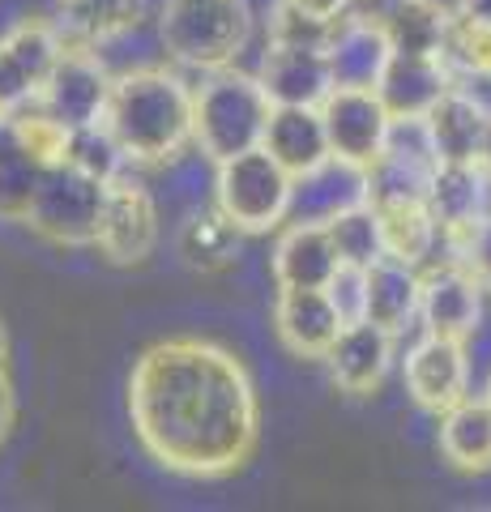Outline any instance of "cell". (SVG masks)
<instances>
[{"mask_svg": "<svg viewBox=\"0 0 491 512\" xmlns=\"http://www.w3.org/2000/svg\"><path fill=\"white\" fill-rule=\"evenodd\" d=\"M129 419L141 448L171 474L227 478L261 440L248 367L201 338H167L133 363Z\"/></svg>", "mask_w": 491, "mask_h": 512, "instance_id": "1", "label": "cell"}, {"mask_svg": "<svg viewBox=\"0 0 491 512\" xmlns=\"http://www.w3.org/2000/svg\"><path fill=\"white\" fill-rule=\"evenodd\" d=\"M103 120L129 154V163H171L184 154V146H193V90L163 64L120 73Z\"/></svg>", "mask_w": 491, "mask_h": 512, "instance_id": "2", "label": "cell"}, {"mask_svg": "<svg viewBox=\"0 0 491 512\" xmlns=\"http://www.w3.org/2000/svg\"><path fill=\"white\" fill-rule=\"evenodd\" d=\"M269 116H274V103H269L261 77L218 69L201 90H193V146L210 154L214 163L257 150L265 146Z\"/></svg>", "mask_w": 491, "mask_h": 512, "instance_id": "3", "label": "cell"}, {"mask_svg": "<svg viewBox=\"0 0 491 512\" xmlns=\"http://www.w3.org/2000/svg\"><path fill=\"white\" fill-rule=\"evenodd\" d=\"M252 13L240 0H167L158 9V43L184 69L218 73L248 47Z\"/></svg>", "mask_w": 491, "mask_h": 512, "instance_id": "4", "label": "cell"}, {"mask_svg": "<svg viewBox=\"0 0 491 512\" xmlns=\"http://www.w3.org/2000/svg\"><path fill=\"white\" fill-rule=\"evenodd\" d=\"M295 175L278 163L265 146L223 158L214 171V205L248 235L278 231L291 210Z\"/></svg>", "mask_w": 491, "mask_h": 512, "instance_id": "5", "label": "cell"}, {"mask_svg": "<svg viewBox=\"0 0 491 512\" xmlns=\"http://www.w3.org/2000/svg\"><path fill=\"white\" fill-rule=\"evenodd\" d=\"M107 205V184L77 171L73 163H52L30 201L26 227L56 248H90L99 239V218Z\"/></svg>", "mask_w": 491, "mask_h": 512, "instance_id": "6", "label": "cell"}, {"mask_svg": "<svg viewBox=\"0 0 491 512\" xmlns=\"http://www.w3.org/2000/svg\"><path fill=\"white\" fill-rule=\"evenodd\" d=\"M116 73L99 60V52L86 43H69L65 56L56 60L52 77L39 90V107L56 116L65 128H86L107 116V99H112Z\"/></svg>", "mask_w": 491, "mask_h": 512, "instance_id": "7", "label": "cell"}, {"mask_svg": "<svg viewBox=\"0 0 491 512\" xmlns=\"http://www.w3.org/2000/svg\"><path fill=\"white\" fill-rule=\"evenodd\" d=\"M65 30L26 18L0 39V111H18L39 99L43 82L52 77L56 60L65 56Z\"/></svg>", "mask_w": 491, "mask_h": 512, "instance_id": "8", "label": "cell"}, {"mask_svg": "<svg viewBox=\"0 0 491 512\" xmlns=\"http://www.w3.org/2000/svg\"><path fill=\"white\" fill-rule=\"evenodd\" d=\"M158 244V205L150 188L137 180L133 171H124L120 180L107 184V205L99 218V248L112 265H141Z\"/></svg>", "mask_w": 491, "mask_h": 512, "instance_id": "9", "label": "cell"}, {"mask_svg": "<svg viewBox=\"0 0 491 512\" xmlns=\"http://www.w3.org/2000/svg\"><path fill=\"white\" fill-rule=\"evenodd\" d=\"M368 201H372L368 167L329 154L325 163L295 175L287 222H316V227H325V222H334L338 214L355 210V205H368ZM287 222H282V227H287Z\"/></svg>", "mask_w": 491, "mask_h": 512, "instance_id": "10", "label": "cell"}, {"mask_svg": "<svg viewBox=\"0 0 491 512\" xmlns=\"http://www.w3.org/2000/svg\"><path fill=\"white\" fill-rule=\"evenodd\" d=\"M321 120L329 133V150L338 158H351L359 167H372L389 137V107L380 103L376 90H342L334 86L321 103Z\"/></svg>", "mask_w": 491, "mask_h": 512, "instance_id": "11", "label": "cell"}, {"mask_svg": "<svg viewBox=\"0 0 491 512\" xmlns=\"http://www.w3.org/2000/svg\"><path fill=\"white\" fill-rule=\"evenodd\" d=\"M470 359L466 346L457 338H440V333H423L406 355V389L415 406L427 414H445L466 397Z\"/></svg>", "mask_w": 491, "mask_h": 512, "instance_id": "12", "label": "cell"}, {"mask_svg": "<svg viewBox=\"0 0 491 512\" xmlns=\"http://www.w3.org/2000/svg\"><path fill=\"white\" fill-rule=\"evenodd\" d=\"M261 86L274 107H321L334 90V73H329V56L325 47H308V43H274L261 60Z\"/></svg>", "mask_w": 491, "mask_h": 512, "instance_id": "13", "label": "cell"}, {"mask_svg": "<svg viewBox=\"0 0 491 512\" xmlns=\"http://www.w3.org/2000/svg\"><path fill=\"white\" fill-rule=\"evenodd\" d=\"M419 316H423L427 333L466 342L470 333L479 329V316H483V282L457 261L445 269H432V274H423Z\"/></svg>", "mask_w": 491, "mask_h": 512, "instance_id": "14", "label": "cell"}, {"mask_svg": "<svg viewBox=\"0 0 491 512\" xmlns=\"http://www.w3.org/2000/svg\"><path fill=\"white\" fill-rule=\"evenodd\" d=\"M329 73H334V86L342 90H376L380 77H385L389 60H393V43L385 35L380 22L368 18H338L334 35H329Z\"/></svg>", "mask_w": 491, "mask_h": 512, "instance_id": "15", "label": "cell"}, {"mask_svg": "<svg viewBox=\"0 0 491 512\" xmlns=\"http://www.w3.org/2000/svg\"><path fill=\"white\" fill-rule=\"evenodd\" d=\"M342 256L329 227L316 222H287L274 244V282L278 291H325L338 274Z\"/></svg>", "mask_w": 491, "mask_h": 512, "instance_id": "16", "label": "cell"}, {"mask_svg": "<svg viewBox=\"0 0 491 512\" xmlns=\"http://www.w3.org/2000/svg\"><path fill=\"white\" fill-rule=\"evenodd\" d=\"M389 359H393V333L380 329L368 316L342 325L338 342L329 346V355H325L334 384L342 393H355V397L380 389V380L389 372Z\"/></svg>", "mask_w": 491, "mask_h": 512, "instance_id": "17", "label": "cell"}, {"mask_svg": "<svg viewBox=\"0 0 491 512\" xmlns=\"http://www.w3.org/2000/svg\"><path fill=\"white\" fill-rule=\"evenodd\" d=\"M342 312L325 291H278L274 303V329L282 346L299 359H325L329 346L342 333Z\"/></svg>", "mask_w": 491, "mask_h": 512, "instance_id": "18", "label": "cell"}, {"mask_svg": "<svg viewBox=\"0 0 491 512\" xmlns=\"http://www.w3.org/2000/svg\"><path fill=\"white\" fill-rule=\"evenodd\" d=\"M453 90V69L445 56H398L393 52L385 77H380V103L389 107L393 120L427 116L445 94Z\"/></svg>", "mask_w": 491, "mask_h": 512, "instance_id": "19", "label": "cell"}, {"mask_svg": "<svg viewBox=\"0 0 491 512\" xmlns=\"http://www.w3.org/2000/svg\"><path fill=\"white\" fill-rule=\"evenodd\" d=\"M244 227H235V222L218 210H188L180 231H176V252L188 269H197V274H223L240 261L244 252Z\"/></svg>", "mask_w": 491, "mask_h": 512, "instance_id": "20", "label": "cell"}, {"mask_svg": "<svg viewBox=\"0 0 491 512\" xmlns=\"http://www.w3.org/2000/svg\"><path fill=\"white\" fill-rule=\"evenodd\" d=\"M423 120H427V133H432L440 163H479L483 158L491 116L470 99V94H462L453 86Z\"/></svg>", "mask_w": 491, "mask_h": 512, "instance_id": "21", "label": "cell"}, {"mask_svg": "<svg viewBox=\"0 0 491 512\" xmlns=\"http://www.w3.org/2000/svg\"><path fill=\"white\" fill-rule=\"evenodd\" d=\"M423 303V274L419 265H406L398 256H380L368 265V320L380 329L398 333L419 316Z\"/></svg>", "mask_w": 491, "mask_h": 512, "instance_id": "22", "label": "cell"}, {"mask_svg": "<svg viewBox=\"0 0 491 512\" xmlns=\"http://www.w3.org/2000/svg\"><path fill=\"white\" fill-rule=\"evenodd\" d=\"M265 150L274 154L291 175L325 163L334 150H329L321 107H274L269 128H265Z\"/></svg>", "mask_w": 491, "mask_h": 512, "instance_id": "23", "label": "cell"}, {"mask_svg": "<svg viewBox=\"0 0 491 512\" xmlns=\"http://www.w3.org/2000/svg\"><path fill=\"white\" fill-rule=\"evenodd\" d=\"M440 453L462 474L491 470V402L487 397H462L453 410L440 414Z\"/></svg>", "mask_w": 491, "mask_h": 512, "instance_id": "24", "label": "cell"}, {"mask_svg": "<svg viewBox=\"0 0 491 512\" xmlns=\"http://www.w3.org/2000/svg\"><path fill=\"white\" fill-rule=\"evenodd\" d=\"M380 26L398 56H445L453 18L440 0H402Z\"/></svg>", "mask_w": 491, "mask_h": 512, "instance_id": "25", "label": "cell"}, {"mask_svg": "<svg viewBox=\"0 0 491 512\" xmlns=\"http://www.w3.org/2000/svg\"><path fill=\"white\" fill-rule=\"evenodd\" d=\"M146 18V0H60V30L69 43H103Z\"/></svg>", "mask_w": 491, "mask_h": 512, "instance_id": "26", "label": "cell"}, {"mask_svg": "<svg viewBox=\"0 0 491 512\" xmlns=\"http://www.w3.org/2000/svg\"><path fill=\"white\" fill-rule=\"evenodd\" d=\"M380 214V231H385V252L398 256L406 265H423L432 256L436 239L445 235L440 222L427 210V201H393V205H376Z\"/></svg>", "mask_w": 491, "mask_h": 512, "instance_id": "27", "label": "cell"}, {"mask_svg": "<svg viewBox=\"0 0 491 512\" xmlns=\"http://www.w3.org/2000/svg\"><path fill=\"white\" fill-rule=\"evenodd\" d=\"M47 163L35 158L13 133L0 137V218L5 222H26L30 201L43 184Z\"/></svg>", "mask_w": 491, "mask_h": 512, "instance_id": "28", "label": "cell"}, {"mask_svg": "<svg viewBox=\"0 0 491 512\" xmlns=\"http://www.w3.org/2000/svg\"><path fill=\"white\" fill-rule=\"evenodd\" d=\"M65 163H73L77 171H86V175H94V180H103V184L120 180V175L133 167L129 154H124V146L116 141V133L107 128V120L86 124V128H73Z\"/></svg>", "mask_w": 491, "mask_h": 512, "instance_id": "29", "label": "cell"}, {"mask_svg": "<svg viewBox=\"0 0 491 512\" xmlns=\"http://www.w3.org/2000/svg\"><path fill=\"white\" fill-rule=\"evenodd\" d=\"M329 235H334V248L346 265H363L368 269L372 261L385 256V231H380V214L376 205H355V210L338 214L334 222H325Z\"/></svg>", "mask_w": 491, "mask_h": 512, "instance_id": "30", "label": "cell"}, {"mask_svg": "<svg viewBox=\"0 0 491 512\" xmlns=\"http://www.w3.org/2000/svg\"><path fill=\"white\" fill-rule=\"evenodd\" d=\"M9 133L18 137L35 158H43V163L52 167V163H65L73 128H65L56 116H47L39 103H26V107H18V111L9 116Z\"/></svg>", "mask_w": 491, "mask_h": 512, "instance_id": "31", "label": "cell"}, {"mask_svg": "<svg viewBox=\"0 0 491 512\" xmlns=\"http://www.w3.org/2000/svg\"><path fill=\"white\" fill-rule=\"evenodd\" d=\"M325 295L334 299V308L342 312V320L351 325V320H363L368 316V269L363 265H338V274L329 278Z\"/></svg>", "mask_w": 491, "mask_h": 512, "instance_id": "32", "label": "cell"}, {"mask_svg": "<svg viewBox=\"0 0 491 512\" xmlns=\"http://www.w3.org/2000/svg\"><path fill=\"white\" fill-rule=\"evenodd\" d=\"M453 239V252H457V265H466L474 278L483 286H491V218L474 222L470 231L462 235H449Z\"/></svg>", "mask_w": 491, "mask_h": 512, "instance_id": "33", "label": "cell"}, {"mask_svg": "<svg viewBox=\"0 0 491 512\" xmlns=\"http://www.w3.org/2000/svg\"><path fill=\"white\" fill-rule=\"evenodd\" d=\"M295 5H299V9H308V13H316V18L338 22V18H346V13H355L359 0H295Z\"/></svg>", "mask_w": 491, "mask_h": 512, "instance_id": "34", "label": "cell"}, {"mask_svg": "<svg viewBox=\"0 0 491 512\" xmlns=\"http://www.w3.org/2000/svg\"><path fill=\"white\" fill-rule=\"evenodd\" d=\"M398 5H402V0H359V5H355V13H351V18L385 22V18H389V13H393V9H398Z\"/></svg>", "mask_w": 491, "mask_h": 512, "instance_id": "35", "label": "cell"}, {"mask_svg": "<svg viewBox=\"0 0 491 512\" xmlns=\"http://www.w3.org/2000/svg\"><path fill=\"white\" fill-rule=\"evenodd\" d=\"M13 427V384H9V372H0V444H5Z\"/></svg>", "mask_w": 491, "mask_h": 512, "instance_id": "36", "label": "cell"}, {"mask_svg": "<svg viewBox=\"0 0 491 512\" xmlns=\"http://www.w3.org/2000/svg\"><path fill=\"white\" fill-rule=\"evenodd\" d=\"M240 5L252 13V22H265V26H269V22L278 18V9L287 5V0H240Z\"/></svg>", "mask_w": 491, "mask_h": 512, "instance_id": "37", "label": "cell"}, {"mask_svg": "<svg viewBox=\"0 0 491 512\" xmlns=\"http://www.w3.org/2000/svg\"><path fill=\"white\" fill-rule=\"evenodd\" d=\"M457 13L470 22H487L491 26V0H457Z\"/></svg>", "mask_w": 491, "mask_h": 512, "instance_id": "38", "label": "cell"}, {"mask_svg": "<svg viewBox=\"0 0 491 512\" xmlns=\"http://www.w3.org/2000/svg\"><path fill=\"white\" fill-rule=\"evenodd\" d=\"M0 372H9V333L0 325Z\"/></svg>", "mask_w": 491, "mask_h": 512, "instance_id": "39", "label": "cell"}, {"mask_svg": "<svg viewBox=\"0 0 491 512\" xmlns=\"http://www.w3.org/2000/svg\"><path fill=\"white\" fill-rule=\"evenodd\" d=\"M483 163L491 167V124H487V141H483Z\"/></svg>", "mask_w": 491, "mask_h": 512, "instance_id": "40", "label": "cell"}, {"mask_svg": "<svg viewBox=\"0 0 491 512\" xmlns=\"http://www.w3.org/2000/svg\"><path fill=\"white\" fill-rule=\"evenodd\" d=\"M9 133V111H0V137Z\"/></svg>", "mask_w": 491, "mask_h": 512, "instance_id": "41", "label": "cell"}, {"mask_svg": "<svg viewBox=\"0 0 491 512\" xmlns=\"http://www.w3.org/2000/svg\"><path fill=\"white\" fill-rule=\"evenodd\" d=\"M483 397H487V402H491V376H487V393H483Z\"/></svg>", "mask_w": 491, "mask_h": 512, "instance_id": "42", "label": "cell"}]
</instances>
